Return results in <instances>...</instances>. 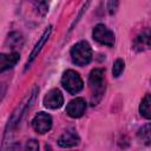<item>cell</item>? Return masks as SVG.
<instances>
[{"label": "cell", "instance_id": "obj_1", "mask_svg": "<svg viewBox=\"0 0 151 151\" xmlns=\"http://www.w3.org/2000/svg\"><path fill=\"white\" fill-rule=\"evenodd\" d=\"M88 85L91 88V103L92 105H97L105 91V81H104V71L101 68H94L88 77Z\"/></svg>", "mask_w": 151, "mask_h": 151}, {"label": "cell", "instance_id": "obj_2", "mask_svg": "<svg viewBox=\"0 0 151 151\" xmlns=\"http://www.w3.org/2000/svg\"><path fill=\"white\" fill-rule=\"evenodd\" d=\"M71 58L73 64L78 66L87 65L92 59V48L87 41H79L71 48Z\"/></svg>", "mask_w": 151, "mask_h": 151}, {"label": "cell", "instance_id": "obj_3", "mask_svg": "<svg viewBox=\"0 0 151 151\" xmlns=\"http://www.w3.org/2000/svg\"><path fill=\"white\" fill-rule=\"evenodd\" d=\"M61 84L65 87V90L71 94H76L80 92L84 87L83 79L80 78L79 73H77L73 70H67L64 72L61 77Z\"/></svg>", "mask_w": 151, "mask_h": 151}, {"label": "cell", "instance_id": "obj_4", "mask_svg": "<svg viewBox=\"0 0 151 151\" xmlns=\"http://www.w3.org/2000/svg\"><path fill=\"white\" fill-rule=\"evenodd\" d=\"M92 35H93V39L101 45H106L111 47L114 44V33L103 24H98L93 28Z\"/></svg>", "mask_w": 151, "mask_h": 151}, {"label": "cell", "instance_id": "obj_5", "mask_svg": "<svg viewBox=\"0 0 151 151\" xmlns=\"http://www.w3.org/2000/svg\"><path fill=\"white\" fill-rule=\"evenodd\" d=\"M32 126H33L34 131H37L40 134H44V133H46V132H48L51 130V127H52V118H51L50 114H47L45 112H39L33 118Z\"/></svg>", "mask_w": 151, "mask_h": 151}, {"label": "cell", "instance_id": "obj_6", "mask_svg": "<svg viewBox=\"0 0 151 151\" xmlns=\"http://www.w3.org/2000/svg\"><path fill=\"white\" fill-rule=\"evenodd\" d=\"M133 48L137 52H143L151 48V27L143 29L133 41Z\"/></svg>", "mask_w": 151, "mask_h": 151}, {"label": "cell", "instance_id": "obj_7", "mask_svg": "<svg viewBox=\"0 0 151 151\" xmlns=\"http://www.w3.org/2000/svg\"><path fill=\"white\" fill-rule=\"evenodd\" d=\"M63 104H64V97L58 88H52L51 91L47 92V94L44 98V105L47 109L55 110L61 107Z\"/></svg>", "mask_w": 151, "mask_h": 151}, {"label": "cell", "instance_id": "obj_8", "mask_svg": "<svg viewBox=\"0 0 151 151\" xmlns=\"http://www.w3.org/2000/svg\"><path fill=\"white\" fill-rule=\"evenodd\" d=\"M86 101L83 98H76L71 100L66 106V112L72 118H79L85 113Z\"/></svg>", "mask_w": 151, "mask_h": 151}, {"label": "cell", "instance_id": "obj_9", "mask_svg": "<svg viewBox=\"0 0 151 151\" xmlns=\"http://www.w3.org/2000/svg\"><path fill=\"white\" fill-rule=\"evenodd\" d=\"M38 92V88H34L33 90V92L26 98V100L24 101V103H21L20 104V106L14 111V113L12 114V117H11V119H9V122H8V126L7 127H13L15 124H18L19 123V120H20V118H21V116L24 114V112L26 111V109H27V106H29V104L33 101V99H34V97H35V93Z\"/></svg>", "mask_w": 151, "mask_h": 151}, {"label": "cell", "instance_id": "obj_10", "mask_svg": "<svg viewBox=\"0 0 151 151\" xmlns=\"http://www.w3.org/2000/svg\"><path fill=\"white\" fill-rule=\"evenodd\" d=\"M79 140H80V138H79L78 133L74 130H68L59 137L58 145L61 147H73L79 144Z\"/></svg>", "mask_w": 151, "mask_h": 151}, {"label": "cell", "instance_id": "obj_11", "mask_svg": "<svg viewBox=\"0 0 151 151\" xmlns=\"http://www.w3.org/2000/svg\"><path fill=\"white\" fill-rule=\"evenodd\" d=\"M51 32H52V26H48L46 29H45V32L42 33V35H41V38L38 40V42H37V45L34 46V48H33V51L31 52V55H29V58H28V61H27V67L33 63V60L38 57V54H39V52L41 51V48H42V46L45 45V42L48 40V38H50V35H51Z\"/></svg>", "mask_w": 151, "mask_h": 151}, {"label": "cell", "instance_id": "obj_12", "mask_svg": "<svg viewBox=\"0 0 151 151\" xmlns=\"http://www.w3.org/2000/svg\"><path fill=\"white\" fill-rule=\"evenodd\" d=\"M20 54L18 52H12L8 54H0V72H4L8 68H12L19 61Z\"/></svg>", "mask_w": 151, "mask_h": 151}, {"label": "cell", "instance_id": "obj_13", "mask_svg": "<svg viewBox=\"0 0 151 151\" xmlns=\"http://www.w3.org/2000/svg\"><path fill=\"white\" fill-rule=\"evenodd\" d=\"M137 137L138 139L145 144V145H149L151 144V123H147L145 125H143L138 132H137Z\"/></svg>", "mask_w": 151, "mask_h": 151}, {"label": "cell", "instance_id": "obj_14", "mask_svg": "<svg viewBox=\"0 0 151 151\" xmlns=\"http://www.w3.org/2000/svg\"><path fill=\"white\" fill-rule=\"evenodd\" d=\"M139 112L144 118L151 119V94H146L143 98L139 106Z\"/></svg>", "mask_w": 151, "mask_h": 151}, {"label": "cell", "instance_id": "obj_15", "mask_svg": "<svg viewBox=\"0 0 151 151\" xmlns=\"http://www.w3.org/2000/svg\"><path fill=\"white\" fill-rule=\"evenodd\" d=\"M8 42H9V45L11 46H13V48L14 47H18V46H21V44H22V37H21V34L20 33H11L9 35H8V40H7Z\"/></svg>", "mask_w": 151, "mask_h": 151}, {"label": "cell", "instance_id": "obj_16", "mask_svg": "<svg viewBox=\"0 0 151 151\" xmlns=\"http://www.w3.org/2000/svg\"><path fill=\"white\" fill-rule=\"evenodd\" d=\"M124 61L122 60V59H117L114 63H113V67H112V74H113V77H116V78H118L119 76H120V73L123 72V70H124Z\"/></svg>", "mask_w": 151, "mask_h": 151}, {"label": "cell", "instance_id": "obj_17", "mask_svg": "<svg viewBox=\"0 0 151 151\" xmlns=\"http://www.w3.org/2000/svg\"><path fill=\"white\" fill-rule=\"evenodd\" d=\"M35 6H37L38 11H39L42 15L46 14V12L48 11V6H47V4H46L45 0H35Z\"/></svg>", "mask_w": 151, "mask_h": 151}, {"label": "cell", "instance_id": "obj_18", "mask_svg": "<svg viewBox=\"0 0 151 151\" xmlns=\"http://www.w3.org/2000/svg\"><path fill=\"white\" fill-rule=\"evenodd\" d=\"M118 7V0H109V5H107V9L110 14H113L116 12Z\"/></svg>", "mask_w": 151, "mask_h": 151}, {"label": "cell", "instance_id": "obj_19", "mask_svg": "<svg viewBox=\"0 0 151 151\" xmlns=\"http://www.w3.org/2000/svg\"><path fill=\"white\" fill-rule=\"evenodd\" d=\"M26 147H27L28 150H33V151H35V150L39 149V145H38V142H35L34 139H31V140L27 142Z\"/></svg>", "mask_w": 151, "mask_h": 151}]
</instances>
